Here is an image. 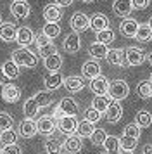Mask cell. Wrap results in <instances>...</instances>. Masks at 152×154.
I'll return each mask as SVG.
<instances>
[{"label": "cell", "instance_id": "cell-59", "mask_svg": "<svg viewBox=\"0 0 152 154\" xmlns=\"http://www.w3.org/2000/svg\"><path fill=\"white\" fill-rule=\"evenodd\" d=\"M149 80H150V82H152V75H150V78H149Z\"/></svg>", "mask_w": 152, "mask_h": 154}, {"label": "cell", "instance_id": "cell-56", "mask_svg": "<svg viewBox=\"0 0 152 154\" xmlns=\"http://www.w3.org/2000/svg\"><path fill=\"white\" fill-rule=\"evenodd\" d=\"M149 24H150V28H152V17H150V21H149Z\"/></svg>", "mask_w": 152, "mask_h": 154}, {"label": "cell", "instance_id": "cell-57", "mask_svg": "<svg viewBox=\"0 0 152 154\" xmlns=\"http://www.w3.org/2000/svg\"><path fill=\"white\" fill-rule=\"evenodd\" d=\"M2 149H4V147H2V144H0V154H2Z\"/></svg>", "mask_w": 152, "mask_h": 154}, {"label": "cell", "instance_id": "cell-10", "mask_svg": "<svg viewBox=\"0 0 152 154\" xmlns=\"http://www.w3.org/2000/svg\"><path fill=\"white\" fill-rule=\"evenodd\" d=\"M17 133H19L23 139H31V137H35V135L38 133V125H36V121L31 119V118L23 119V121L19 123Z\"/></svg>", "mask_w": 152, "mask_h": 154}, {"label": "cell", "instance_id": "cell-6", "mask_svg": "<svg viewBox=\"0 0 152 154\" xmlns=\"http://www.w3.org/2000/svg\"><path fill=\"white\" fill-rule=\"evenodd\" d=\"M11 14L16 19H26L28 16L31 14V5L26 0H14L11 4Z\"/></svg>", "mask_w": 152, "mask_h": 154}, {"label": "cell", "instance_id": "cell-15", "mask_svg": "<svg viewBox=\"0 0 152 154\" xmlns=\"http://www.w3.org/2000/svg\"><path fill=\"white\" fill-rule=\"evenodd\" d=\"M109 26H111L109 17L105 14H102V12H97V14H93L90 17V28L93 29L95 33L102 31V29H107Z\"/></svg>", "mask_w": 152, "mask_h": 154}, {"label": "cell", "instance_id": "cell-14", "mask_svg": "<svg viewBox=\"0 0 152 154\" xmlns=\"http://www.w3.org/2000/svg\"><path fill=\"white\" fill-rule=\"evenodd\" d=\"M105 118L109 123H117L119 119L123 118V106L119 100H111L109 107H107V111H105Z\"/></svg>", "mask_w": 152, "mask_h": 154}, {"label": "cell", "instance_id": "cell-32", "mask_svg": "<svg viewBox=\"0 0 152 154\" xmlns=\"http://www.w3.org/2000/svg\"><path fill=\"white\" fill-rule=\"evenodd\" d=\"M111 100H112V99H111L109 95H95L93 100H92V107H95L97 111H100L104 114V112L107 111Z\"/></svg>", "mask_w": 152, "mask_h": 154}, {"label": "cell", "instance_id": "cell-42", "mask_svg": "<svg viewBox=\"0 0 152 154\" xmlns=\"http://www.w3.org/2000/svg\"><path fill=\"white\" fill-rule=\"evenodd\" d=\"M54 54H57V47L54 45V42L47 43V45H43V47H38V56H40L41 59H47V57L54 56Z\"/></svg>", "mask_w": 152, "mask_h": 154}, {"label": "cell", "instance_id": "cell-27", "mask_svg": "<svg viewBox=\"0 0 152 154\" xmlns=\"http://www.w3.org/2000/svg\"><path fill=\"white\" fill-rule=\"evenodd\" d=\"M104 149L107 154H119L121 152V140L116 135H107V139L104 142Z\"/></svg>", "mask_w": 152, "mask_h": 154}, {"label": "cell", "instance_id": "cell-45", "mask_svg": "<svg viewBox=\"0 0 152 154\" xmlns=\"http://www.w3.org/2000/svg\"><path fill=\"white\" fill-rule=\"evenodd\" d=\"M121 149L123 151H133L135 147H137V144H138V140L137 139H131V137H121Z\"/></svg>", "mask_w": 152, "mask_h": 154}, {"label": "cell", "instance_id": "cell-22", "mask_svg": "<svg viewBox=\"0 0 152 154\" xmlns=\"http://www.w3.org/2000/svg\"><path fill=\"white\" fill-rule=\"evenodd\" d=\"M43 17L47 23H59L62 17V11L57 4H48L43 9Z\"/></svg>", "mask_w": 152, "mask_h": 154}, {"label": "cell", "instance_id": "cell-24", "mask_svg": "<svg viewBox=\"0 0 152 154\" xmlns=\"http://www.w3.org/2000/svg\"><path fill=\"white\" fill-rule=\"evenodd\" d=\"M62 87H66V90L71 92V94H78V92L83 90L85 82L80 76H68V78H64V85Z\"/></svg>", "mask_w": 152, "mask_h": 154}, {"label": "cell", "instance_id": "cell-13", "mask_svg": "<svg viewBox=\"0 0 152 154\" xmlns=\"http://www.w3.org/2000/svg\"><path fill=\"white\" fill-rule=\"evenodd\" d=\"M100 64L97 63L95 59H92V61H87V63L81 66V76L87 78V80H93V78L100 76Z\"/></svg>", "mask_w": 152, "mask_h": 154}, {"label": "cell", "instance_id": "cell-17", "mask_svg": "<svg viewBox=\"0 0 152 154\" xmlns=\"http://www.w3.org/2000/svg\"><path fill=\"white\" fill-rule=\"evenodd\" d=\"M59 107L62 109V112L66 116H76L80 112V106H78V102L73 97H62L59 100Z\"/></svg>", "mask_w": 152, "mask_h": 154}, {"label": "cell", "instance_id": "cell-12", "mask_svg": "<svg viewBox=\"0 0 152 154\" xmlns=\"http://www.w3.org/2000/svg\"><path fill=\"white\" fill-rule=\"evenodd\" d=\"M138 26H140V23H137L135 19L124 17L123 21H121V24H119V31L126 38H135V35H137V31H138Z\"/></svg>", "mask_w": 152, "mask_h": 154}, {"label": "cell", "instance_id": "cell-30", "mask_svg": "<svg viewBox=\"0 0 152 154\" xmlns=\"http://www.w3.org/2000/svg\"><path fill=\"white\" fill-rule=\"evenodd\" d=\"M33 97L36 99V102H38L40 107H48V106H52V102H54V95H52L50 90H40V92H36Z\"/></svg>", "mask_w": 152, "mask_h": 154}, {"label": "cell", "instance_id": "cell-48", "mask_svg": "<svg viewBox=\"0 0 152 154\" xmlns=\"http://www.w3.org/2000/svg\"><path fill=\"white\" fill-rule=\"evenodd\" d=\"M131 2H133V9H138V11L147 9L150 4V0H131Z\"/></svg>", "mask_w": 152, "mask_h": 154}, {"label": "cell", "instance_id": "cell-31", "mask_svg": "<svg viewBox=\"0 0 152 154\" xmlns=\"http://www.w3.org/2000/svg\"><path fill=\"white\" fill-rule=\"evenodd\" d=\"M95 123H90L88 119H83V121H80V125H78V132H76V135H80L81 139H85V137H92L93 135V132H95Z\"/></svg>", "mask_w": 152, "mask_h": 154}, {"label": "cell", "instance_id": "cell-7", "mask_svg": "<svg viewBox=\"0 0 152 154\" xmlns=\"http://www.w3.org/2000/svg\"><path fill=\"white\" fill-rule=\"evenodd\" d=\"M147 61V54L140 47H128L126 49V64L128 66H140Z\"/></svg>", "mask_w": 152, "mask_h": 154}, {"label": "cell", "instance_id": "cell-40", "mask_svg": "<svg viewBox=\"0 0 152 154\" xmlns=\"http://www.w3.org/2000/svg\"><path fill=\"white\" fill-rule=\"evenodd\" d=\"M105 139H107V133H105L104 128H95L93 135L90 137V140H92V144H93V146H104Z\"/></svg>", "mask_w": 152, "mask_h": 154}, {"label": "cell", "instance_id": "cell-3", "mask_svg": "<svg viewBox=\"0 0 152 154\" xmlns=\"http://www.w3.org/2000/svg\"><path fill=\"white\" fill-rule=\"evenodd\" d=\"M69 24H71V28H73V31H76V33H83V31H87V29L90 28V17L85 12H74V14L71 16V21H69Z\"/></svg>", "mask_w": 152, "mask_h": 154}, {"label": "cell", "instance_id": "cell-55", "mask_svg": "<svg viewBox=\"0 0 152 154\" xmlns=\"http://www.w3.org/2000/svg\"><path fill=\"white\" fill-rule=\"evenodd\" d=\"M81 2H85V4H92V2H95V0H81Z\"/></svg>", "mask_w": 152, "mask_h": 154}, {"label": "cell", "instance_id": "cell-44", "mask_svg": "<svg viewBox=\"0 0 152 154\" xmlns=\"http://www.w3.org/2000/svg\"><path fill=\"white\" fill-rule=\"evenodd\" d=\"M100 118H102V112L97 111L95 107H92V106L85 111V119H88L90 123H97V121H100Z\"/></svg>", "mask_w": 152, "mask_h": 154}, {"label": "cell", "instance_id": "cell-36", "mask_svg": "<svg viewBox=\"0 0 152 154\" xmlns=\"http://www.w3.org/2000/svg\"><path fill=\"white\" fill-rule=\"evenodd\" d=\"M64 144H61L57 139H47L45 140V152L47 154H62Z\"/></svg>", "mask_w": 152, "mask_h": 154}, {"label": "cell", "instance_id": "cell-58", "mask_svg": "<svg viewBox=\"0 0 152 154\" xmlns=\"http://www.w3.org/2000/svg\"><path fill=\"white\" fill-rule=\"evenodd\" d=\"M0 24H2V16H0Z\"/></svg>", "mask_w": 152, "mask_h": 154}, {"label": "cell", "instance_id": "cell-33", "mask_svg": "<svg viewBox=\"0 0 152 154\" xmlns=\"http://www.w3.org/2000/svg\"><path fill=\"white\" fill-rule=\"evenodd\" d=\"M43 64H45V68H47L50 73H55V71L61 69L62 66V57L61 54H54V56L47 57V59H43Z\"/></svg>", "mask_w": 152, "mask_h": 154}, {"label": "cell", "instance_id": "cell-39", "mask_svg": "<svg viewBox=\"0 0 152 154\" xmlns=\"http://www.w3.org/2000/svg\"><path fill=\"white\" fill-rule=\"evenodd\" d=\"M114 38H116V35H114V31H112L111 28L102 29V31H99V33H97V42L105 43V45L112 43V42H114Z\"/></svg>", "mask_w": 152, "mask_h": 154}, {"label": "cell", "instance_id": "cell-37", "mask_svg": "<svg viewBox=\"0 0 152 154\" xmlns=\"http://www.w3.org/2000/svg\"><path fill=\"white\" fill-rule=\"evenodd\" d=\"M16 142H17V133L14 132L12 128L0 132V144L2 146H11V144H16Z\"/></svg>", "mask_w": 152, "mask_h": 154}, {"label": "cell", "instance_id": "cell-49", "mask_svg": "<svg viewBox=\"0 0 152 154\" xmlns=\"http://www.w3.org/2000/svg\"><path fill=\"white\" fill-rule=\"evenodd\" d=\"M52 116H54V118L57 119V121H59V119H61V118H64L66 114L62 112V109L59 107V104H57V106H55V109H54V112H52Z\"/></svg>", "mask_w": 152, "mask_h": 154}, {"label": "cell", "instance_id": "cell-2", "mask_svg": "<svg viewBox=\"0 0 152 154\" xmlns=\"http://www.w3.org/2000/svg\"><path fill=\"white\" fill-rule=\"evenodd\" d=\"M130 95V87L124 80H114L109 87V97L112 100H124Z\"/></svg>", "mask_w": 152, "mask_h": 154}, {"label": "cell", "instance_id": "cell-43", "mask_svg": "<svg viewBox=\"0 0 152 154\" xmlns=\"http://www.w3.org/2000/svg\"><path fill=\"white\" fill-rule=\"evenodd\" d=\"M14 125V118L9 114V112L2 111L0 112V132L2 130H9V128H12Z\"/></svg>", "mask_w": 152, "mask_h": 154}, {"label": "cell", "instance_id": "cell-46", "mask_svg": "<svg viewBox=\"0 0 152 154\" xmlns=\"http://www.w3.org/2000/svg\"><path fill=\"white\" fill-rule=\"evenodd\" d=\"M50 42H52V40H50L43 31L38 33V35H35V43H36V47H43V45H47V43H50Z\"/></svg>", "mask_w": 152, "mask_h": 154}, {"label": "cell", "instance_id": "cell-34", "mask_svg": "<svg viewBox=\"0 0 152 154\" xmlns=\"http://www.w3.org/2000/svg\"><path fill=\"white\" fill-rule=\"evenodd\" d=\"M135 123H137L140 128H149L152 125V114L147 109H140L135 116Z\"/></svg>", "mask_w": 152, "mask_h": 154}, {"label": "cell", "instance_id": "cell-47", "mask_svg": "<svg viewBox=\"0 0 152 154\" xmlns=\"http://www.w3.org/2000/svg\"><path fill=\"white\" fill-rule=\"evenodd\" d=\"M2 154H23V151L17 144H11V146H4Z\"/></svg>", "mask_w": 152, "mask_h": 154}, {"label": "cell", "instance_id": "cell-19", "mask_svg": "<svg viewBox=\"0 0 152 154\" xmlns=\"http://www.w3.org/2000/svg\"><path fill=\"white\" fill-rule=\"evenodd\" d=\"M105 59H107V63L112 64V66L123 68L124 63H126V50H123V49H109Z\"/></svg>", "mask_w": 152, "mask_h": 154}, {"label": "cell", "instance_id": "cell-23", "mask_svg": "<svg viewBox=\"0 0 152 154\" xmlns=\"http://www.w3.org/2000/svg\"><path fill=\"white\" fill-rule=\"evenodd\" d=\"M83 149V140L80 135H68V139L64 142V151L68 154H76Z\"/></svg>", "mask_w": 152, "mask_h": 154}, {"label": "cell", "instance_id": "cell-29", "mask_svg": "<svg viewBox=\"0 0 152 154\" xmlns=\"http://www.w3.org/2000/svg\"><path fill=\"white\" fill-rule=\"evenodd\" d=\"M135 38H137L138 42H152V28H150V24L149 23H142L140 26H138V31H137V35H135Z\"/></svg>", "mask_w": 152, "mask_h": 154}, {"label": "cell", "instance_id": "cell-41", "mask_svg": "<svg viewBox=\"0 0 152 154\" xmlns=\"http://www.w3.org/2000/svg\"><path fill=\"white\" fill-rule=\"evenodd\" d=\"M140 132H142V128L137 125V123H130V125L124 126V132L123 135L124 137H131V139H140Z\"/></svg>", "mask_w": 152, "mask_h": 154}, {"label": "cell", "instance_id": "cell-35", "mask_svg": "<svg viewBox=\"0 0 152 154\" xmlns=\"http://www.w3.org/2000/svg\"><path fill=\"white\" fill-rule=\"evenodd\" d=\"M2 68H4V73H5L7 80H16V78H19V66L14 63L12 59H11V61H5Z\"/></svg>", "mask_w": 152, "mask_h": 154}, {"label": "cell", "instance_id": "cell-38", "mask_svg": "<svg viewBox=\"0 0 152 154\" xmlns=\"http://www.w3.org/2000/svg\"><path fill=\"white\" fill-rule=\"evenodd\" d=\"M41 31H43L50 40H54V38H57V36L61 35V26H59V23H45V26H43Z\"/></svg>", "mask_w": 152, "mask_h": 154}, {"label": "cell", "instance_id": "cell-20", "mask_svg": "<svg viewBox=\"0 0 152 154\" xmlns=\"http://www.w3.org/2000/svg\"><path fill=\"white\" fill-rule=\"evenodd\" d=\"M43 83H45V88L50 92L57 90V88H61L62 85H64V76H62L59 71H55V73H48L45 80H43Z\"/></svg>", "mask_w": 152, "mask_h": 154}, {"label": "cell", "instance_id": "cell-54", "mask_svg": "<svg viewBox=\"0 0 152 154\" xmlns=\"http://www.w3.org/2000/svg\"><path fill=\"white\" fill-rule=\"evenodd\" d=\"M147 61H149V64H150V66H152V52H150V54H149V56H147Z\"/></svg>", "mask_w": 152, "mask_h": 154}, {"label": "cell", "instance_id": "cell-5", "mask_svg": "<svg viewBox=\"0 0 152 154\" xmlns=\"http://www.w3.org/2000/svg\"><path fill=\"white\" fill-rule=\"evenodd\" d=\"M78 125H80V121L76 116H64L57 121V128L64 135H74L78 132Z\"/></svg>", "mask_w": 152, "mask_h": 154}, {"label": "cell", "instance_id": "cell-52", "mask_svg": "<svg viewBox=\"0 0 152 154\" xmlns=\"http://www.w3.org/2000/svg\"><path fill=\"white\" fill-rule=\"evenodd\" d=\"M142 154H152V144H147V146L144 147Z\"/></svg>", "mask_w": 152, "mask_h": 154}, {"label": "cell", "instance_id": "cell-8", "mask_svg": "<svg viewBox=\"0 0 152 154\" xmlns=\"http://www.w3.org/2000/svg\"><path fill=\"white\" fill-rule=\"evenodd\" d=\"M62 49L66 50L68 54H76V52H80L81 49V38H80V33H69L66 35V38L62 40Z\"/></svg>", "mask_w": 152, "mask_h": 154}, {"label": "cell", "instance_id": "cell-18", "mask_svg": "<svg viewBox=\"0 0 152 154\" xmlns=\"http://www.w3.org/2000/svg\"><path fill=\"white\" fill-rule=\"evenodd\" d=\"M16 42L19 43L21 47H28L35 42V33L31 28L28 26H21L17 28V36H16Z\"/></svg>", "mask_w": 152, "mask_h": 154}, {"label": "cell", "instance_id": "cell-21", "mask_svg": "<svg viewBox=\"0 0 152 154\" xmlns=\"http://www.w3.org/2000/svg\"><path fill=\"white\" fill-rule=\"evenodd\" d=\"M17 36V28L14 23H2L0 24V40L2 42H14Z\"/></svg>", "mask_w": 152, "mask_h": 154}, {"label": "cell", "instance_id": "cell-53", "mask_svg": "<svg viewBox=\"0 0 152 154\" xmlns=\"http://www.w3.org/2000/svg\"><path fill=\"white\" fill-rule=\"evenodd\" d=\"M119 154H135V152H133V151H123V149H121V152Z\"/></svg>", "mask_w": 152, "mask_h": 154}, {"label": "cell", "instance_id": "cell-28", "mask_svg": "<svg viewBox=\"0 0 152 154\" xmlns=\"http://www.w3.org/2000/svg\"><path fill=\"white\" fill-rule=\"evenodd\" d=\"M137 94H138V97L144 99V100L152 99V82L150 80H142L137 85Z\"/></svg>", "mask_w": 152, "mask_h": 154}, {"label": "cell", "instance_id": "cell-4", "mask_svg": "<svg viewBox=\"0 0 152 154\" xmlns=\"http://www.w3.org/2000/svg\"><path fill=\"white\" fill-rule=\"evenodd\" d=\"M36 125H38V133L45 135V137H50V135L55 132V128H57V119H55L54 116L45 114V116L38 118Z\"/></svg>", "mask_w": 152, "mask_h": 154}, {"label": "cell", "instance_id": "cell-50", "mask_svg": "<svg viewBox=\"0 0 152 154\" xmlns=\"http://www.w3.org/2000/svg\"><path fill=\"white\" fill-rule=\"evenodd\" d=\"M55 4H57L59 7H69V5L73 4V0H55Z\"/></svg>", "mask_w": 152, "mask_h": 154}, {"label": "cell", "instance_id": "cell-1", "mask_svg": "<svg viewBox=\"0 0 152 154\" xmlns=\"http://www.w3.org/2000/svg\"><path fill=\"white\" fill-rule=\"evenodd\" d=\"M12 61L19 68H35L38 63V57L35 56L28 47H19L12 52Z\"/></svg>", "mask_w": 152, "mask_h": 154}, {"label": "cell", "instance_id": "cell-60", "mask_svg": "<svg viewBox=\"0 0 152 154\" xmlns=\"http://www.w3.org/2000/svg\"><path fill=\"white\" fill-rule=\"evenodd\" d=\"M104 154H107V152H104Z\"/></svg>", "mask_w": 152, "mask_h": 154}, {"label": "cell", "instance_id": "cell-26", "mask_svg": "<svg viewBox=\"0 0 152 154\" xmlns=\"http://www.w3.org/2000/svg\"><path fill=\"white\" fill-rule=\"evenodd\" d=\"M107 52H109V49H107V45L105 43H100V42H93L92 45L88 47V54L93 59H105L107 57Z\"/></svg>", "mask_w": 152, "mask_h": 154}, {"label": "cell", "instance_id": "cell-9", "mask_svg": "<svg viewBox=\"0 0 152 154\" xmlns=\"http://www.w3.org/2000/svg\"><path fill=\"white\" fill-rule=\"evenodd\" d=\"M109 87H111V82L105 76H102V75L90 80V90L95 95H107L109 94Z\"/></svg>", "mask_w": 152, "mask_h": 154}, {"label": "cell", "instance_id": "cell-51", "mask_svg": "<svg viewBox=\"0 0 152 154\" xmlns=\"http://www.w3.org/2000/svg\"><path fill=\"white\" fill-rule=\"evenodd\" d=\"M5 80H7V76H5V73H4V68L0 66V87L5 85Z\"/></svg>", "mask_w": 152, "mask_h": 154}, {"label": "cell", "instance_id": "cell-16", "mask_svg": "<svg viewBox=\"0 0 152 154\" xmlns=\"http://www.w3.org/2000/svg\"><path fill=\"white\" fill-rule=\"evenodd\" d=\"M112 11L119 17H130L131 11H133V2L131 0H114Z\"/></svg>", "mask_w": 152, "mask_h": 154}, {"label": "cell", "instance_id": "cell-11", "mask_svg": "<svg viewBox=\"0 0 152 154\" xmlns=\"http://www.w3.org/2000/svg\"><path fill=\"white\" fill-rule=\"evenodd\" d=\"M2 99L7 104H14L21 99V88L14 83H5L2 87Z\"/></svg>", "mask_w": 152, "mask_h": 154}, {"label": "cell", "instance_id": "cell-25", "mask_svg": "<svg viewBox=\"0 0 152 154\" xmlns=\"http://www.w3.org/2000/svg\"><path fill=\"white\" fill-rule=\"evenodd\" d=\"M41 107L38 106V102H36V99L35 97H29L24 100V106H23V112H24V116L26 118H31L35 119L36 116H38V111H40Z\"/></svg>", "mask_w": 152, "mask_h": 154}]
</instances>
